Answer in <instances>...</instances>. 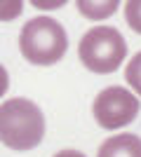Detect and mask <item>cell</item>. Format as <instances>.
Returning a JSON list of instances; mask_svg holds the SVG:
<instances>
[{
	"mask_svg": "<svg viewBox=\"0 0 141 157\" xmlns=\"http://www.w3.org/2000/svg\"><path fill=\"white\" fill-rule=\"evenodd\" d=\"M45 138V115L31 98H10L0 105V143L10 150H33Z\"/></svg>",
	"mask_w": 141,
	"mask_h": 157,
	"instance_id": "1",
	"label": "cell"
},
{
	"mask_svg": "<svg viewBox=\"0 0 141 157\" xmlns=\"http://www.w3.org/2000/svg\"><path fill=\"white\" fill-rule=\"evenodd\" d=\"M68 49V35L57 19L33 17L24 24L19 33V52L28 63L52 66L61 61Z\"/></svg>",
	"mask_w": 141,
	"mask_h": 157,
	"instance_id": "2",
	"label": "cell"
},
{
	"mask_svg": "<svg viewBox=\"0 0 141 157\" xmlns=\"http://www.w3.org/2000/svg\"><path fill=\"white\" fill-rule=\"evenodd\" d=\"M78 56L87 71L96 75H108L125 63L127 40L113 26H94L80 38Z\"/></svg>",
	"mask_w": 141,
	"mask_h": 157,
	"instance_id": "3",
	"label": "cell"
},
{
	"mask_svg": "<svg viewBox=\"0 0 141 157\" xmlns=\"http://www.w3.org/2000/svg\"><path fill=\"white\" fill-rule=\"evenodd\" d=\"M141 110V103L136 94H132L127 87H106L96 94L92 103V115L101 129L118 131L122 127L132 124Z\"/></svg>",
	"mask_w": 141,
	"mask_h": 157,
	"instance_id": "4",
	"label": "cell"
},
{
	"mask_svg": "<svg viewBox=\"0 0 141 157\" xmlns=\"http://www.w3.org/2000/svg\"><path fill=\"white\" fill-rule=\"evenodd\" d=\"M96 157H141V138L136 134H115L99 145Z\"/></svg>",
	"mask_w": 141,
	"mask_h": 157,
	"instance_id": "5",
	"label": "cell"
},
{
	"mask_svg": "<svg viewBox=\"0 0 141 157\" xmlns=\"http://www.w3.org/2000/svg\"><path fill=\"white\" fill-rule=\"evenodd\" d=\"M75 5H78V12L85 19L101 21V19H108V17H113L118 12L120 0H75Z\"/></svg>",
	"mask_w": 141,
	"mask_h": 157,
	"instance_id": "6",
	"label": "cell"
},
{
	"mask_svg": "<svg viewBox=\"0 0 141 157\" xmlns=\"http://www.w3.org/2000/svg\"><path fill=\"white\" fill-rule=\"evenodd\" d=\"M125 80L127 85L132 87V92L141 96V52H136L132 59H129L127 68H125Z\"/></svg>",
	"mask_w": 141,
	"mask_h": 157,
	"instance_id": "7",
	"label": "cell"
},
{
	"mask_svg": "<svg viewBox=\"0 0 141 157\" xmlns=\"http://www.w3.org/2000/svg\"><path fill=\"white\" fill-rule=\"evenodd\" d=\"M125 21L134 33L141 35V0H127L125 2Z\"/></svg>",
	"mask_w": 141,
	"mask_h": 157,
	"instance_id": "8",
	"label": "cell"
},
{
	"mask_svg": "<svg viewBox=\"0 0 141 157\" xmlns=\"http://www.w3.org/2000/svg\"><path fill=\"white\" fill-rule=\"evenodd\" d=\"M24 12V0H0V21H14Z\"/></svg>",
	"mask_w": 141,
	"mask_h": 157,
	"instance_id": "9",
	"label": "cell"
},
{
	"mask_svg": "<svg viewBox=\"0 0 141 157\" xmlns=\"http://www.w3.org/2000/svg\"><path fill=\"white\" fill-rule=\"evenodd\" d=\"M33 7H38V10H45V12H49V10H59V7H64L68 2V0H28Z\"/></svg>",
	"mask_w": 141,
	"mask_h": 157,
	"instance_id": "10",
	"label": "cell"
},
{
	"mask_svg": "<svg viewBox=\"0 0 141 157\" xmlns=\"http://www.w3.org/2000/svg\"><path fill=\"white\" fill-rule=\"evenodd\" d=\"M7 89H10V73H7L5 66L0 63V98L7 94Z\"/></svg>",
	"mask_w": 141,
	"mask_h": 157,
	"instance_id": "11",
	"label": "cell"
},
{
	"mask_svg": "<svg viewBox=\"0 0 141 157\" xmlns=\"http://www.w3.org/2000/svg\"><path fill=\"white\" fill-rule=\"evenodd\" d=\"M54 157H87V155H82L80 150H59Z\"/></svg>",
	"mask_w": 141,
	"mask_h": 157,
	"instance_id": "12",
	"label": "cell"
}]
</instances>
